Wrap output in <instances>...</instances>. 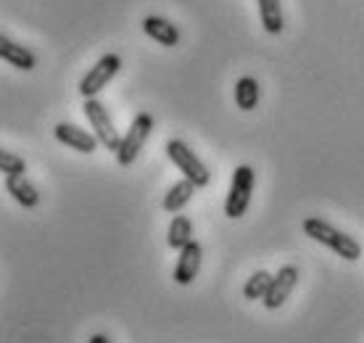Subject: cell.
<instances>
[{
    "label": "cell",
    "instance_id": "7c38bea8",
    "mask_svg": "<svg viewBox=\"0 0 364 343\" xmlns=\"http://www.w3.org/2000/svg\"><path fill=\"white\" fill-rule=\"evenodd\" d=\"M196 190H198V185H196L193 180H188V177H182L180 182H174L172 188L166 190L164 204H161V206H164V211H169V214H177V211H182V209L193 201Z\"/></svg>",
    "mask_w": 364,
    "mask_h": 343
},
{
    "label": "cell",
    "instance_id": "2e32d148",
    "mask_svg": "<svg viewBox=\"0 0 364 343\" xmlns=\"http://www.w3.org/2000/svg\"><path fill=\"white\" fill-rule=\"evenodd\" d=\"M166 243L174 251H182L188 243H193V222L188 217H174L169 230H166Z\"/></svg>",
    "mask_w": 364,
    "mask_h": 343
},
{
    "label": "cell",
    "instance_id": "277c9868",
    "mask_svg": "<svg viewBox=\"0 0 364 343\" xmlns=\"http://www.w3.org/2000/svg\"><path fill=\"white\" fill-rule=\"evenodd\" d=\"M82 111H85V117H87V122H90L95 137L100 140V145L117 154L119 145H122V135H119L117 127H114V119L109 117V109H106L98 98H85Z\"/></svg>",
    "mask_w": 364,
    "mask_h": 343
},
{
    "label": "cell",
    "instance_id": "5b68a950",
    "mask_svg": "<svg viewBox=\"0 0 364 343\" xmlns=\"http://www.w3.org/2000/svg\"><path fill=\"white\" fill-rule=\"evenodd\" d=\"M166 156H169L174 167L182 172V177L193 180L198 188H206L211 182V172L206 169V164L200 162L198 156L193 154L182 140H169V143H166Z\"/></svg>",
    "mask_w": 364,
    "mask_h": 343
},
{
    "label": "cell",
    "instance_id": "30bf717a",
    "mask_svg": "<svg viewBox=\"0 0 364 343\" xmlns=\"http://www.w3.org/2000/svg\"><path fill=\"white\" fill-rule=\"evenodd\" d=\"M143 32L164 48H174L177 43H180V29L174 27L172 21H166V19H161V16L143 19Z\"/></svg>",
    "mask_w": 364,
    "mask_h": 343
},
{
    "label": "cell",
    "instance_id": "5bb4252c",
    "mask_svg": "<svg viewBox=\"0 0 364 343\" xmlns=\"http://www.w3.org/2000/svg\"><path fill=\"white\" fill-rule=\"evenodd\" d=\"M262 98V88L254 77H240L235 82V106L240 111H254Z\"/></svg>",
    "mask_w": 364,
    "mask_h": 343
},
{
    "label": "cell",
    "instance_id": "3957f363",
    "mask_svg": "<svg viewBox=\"0 0 364 343\" xmlns=\"http://www.w3.org/2000/svg\"><path fill=\"white\" fill-rule=\"evenodd\" d=\"M151 132H154V117L151 114H137L135 119H132V125H129V130L122 135V145H119L117 151V164L119 167H129V164H135L137 154L143 151V145H146V140L151 137Z\"/></svg>",
    "mask_w": 364,
    "mask_h": 343
},
{
    "label": "cell",
    "instance_id": "ba28073f",
    "mask_svg": "<svg viewBox=\"0 0 364 343\" xmlns=\"http://www.w3.org/2000/svg\"><path fill=\"white\" fill-rule=\"evenodd\" d=\"M53 135L58 143L74 148L77 154H92L100 143L98 137H95V132H87V130H82V127L66 125V122H58V125H55Z\"/></svg>",
    "mask_w": 364,
    "mask_h": 343
},
{
    "label": "cell",
    "instance_id": "ac0fdd59",
    "mask_svg": "<svg viewBox=\"0 0 364 343\" xmlns=\"http://www.w3.org/2000/svg\"><path fill=\"white\" fill-rule=\"evenodd\" d=\"M0 172H3L6 177H11V174H24V172H27V164H24L21 156L11 154V151H3V154H0Z\"/></svg>",
    "mask_w": 364,
    "mask_h": 343
},
{
    "label": "cell",
    "instance_id": "7a4b0ae2",
    "mask_svg": "<svg viewBox=\"0 0 364 343\" xmlns=\"http://www.w3.org/2000/svg\"><path fill=\"white\" fill-rule=\"evenodd\" d=\"M254 182H256V172L248 164H240L232 172L230 193H228V201H225V214L230 219H240L246 214L248 204H251V193H254Z\"/></svg>",
    "mask_w": 364,
    "mask_h": 343
},
{
    "label": "cell",
    "instance_id": "e0dca14e",
    "mask_svg": "<svg viewBox=\"0 0 364 343\" xmlns=\"http://www.w3.org/2000/svg\"><path fill=\"white\" fill-rule=\"evenodd\" d=\"M269 285H272V275H269V272H264V270H259L246 280V285H243V296H246L248 301L264 298L267 290H269Z\"/></svg>",
    "mask_w": 364,
    "mask_h": 343
},
{
    "label": "cell",
    "instance_id": "8fae6325",
    "mask_svg": "<svg viewBox=\"0 0 364 343\" xmlns=\"http://www.w3.org/2000/svg\"><path fill=\"white\" fill-rule=\"evenodd\" d=\"M0 56H3V61L21 69V72H32L37 66L35 53L27 51L24 46H18V43H14V40H9V37H0Z\"/></svg>",
    "mask_w": 364,
    "mask_h": 343
},
{
    "label": "cell",
    "instance_id": "4fadbf2b",
    "mask_svg": "<svg viewBox=\"0 0 364 343\" xmlns=\"http://www.w3.org/2000/svg\"><path fill=\"white\" fill-rule=\"evenodd\" d=\"M6 190L11 193V199L16 201V204H21L24 209H35L40 204V193H37V188L24 174H11V177H6Z\"/></svg>",
    "mask_w": 364,
    "mask_h": 343
},
{
    "label": "cell",
    "instance_id": "6da1fadb",
    "mask_svg": "<svg viewBox=\"0 0 364 343\" xmlns=\"http://www.w3.org/2000/svg\"><path fill=\"white\" fill-rule=\"evenodd\" d=\"M304 235L311 238V241H317V243L328 246L330 251H336L338 256L346 259V262H356V259L362 256L359 241H354V238L346 233H341L338 227L328 225L325 219H317V217L304 219Z\"/></svg>",
    "mask_w": 364,
    "mask_h": 343
},
{
    "label": "cell",
    "instance_id": "52a82bcc",
    "mask_svg": "<svg viewBox=\"0 0 364 343\" xmlns=\"http://www.w3.org/2000/svg\"><path fill=\"white\" fill-rule=\"evenodd\" d=\"M299 267H293V264H285V267H280L277 270V275H272V285H269V290H267V296L262 298L264 301V307L269 309V312H274V309H280L285 301H288V296L293 293V288L299 285Z\"/></svg>",
    "mask_w": 364,
    "mask_h": 343
},
{
    "label": "cell",
    "instance_id": "9a60e30c",
    "mask_svg": "<svg viewBox=\"0 0 364 343\" xmlns=\"http://www.w3.org/2000/svg\"><path fill=\"white\" fill-rule=\"evenodd\" d=\"M259 3V16H262V27L269 35H280L285 27V19H282V6L280 0H256Z\"/></svg>",
    "mask_w": 364,
    "mask_h": 343
},
{
    "label": "cell",
    "instance_id": "9c48e42d",
    "mask_svg": "<svg viewBox=\"0 0 364 343\" xmlns=\"http://www.w3.org/2000/svg\"><path fill=\"white\" fill-rule=\"evenodd\" d=\"M200 262H203V248L198 241L188 243L177 256V267H174V283L177 285H191L200 272Z\"/></svg>",
    "mask_w": 364,
    "mask_h": 343
},
{
    "label": "cell",
    "instance_id": "8992f818",
    "mask_svg": "<svg viewBox=\"0 0 364 343\" xmlns=\"http://www.w3.org/2000/svg\"><path fill=\"white\" fill-rule=\"evenodd\" d=\"M119 69H122V58H119L117 53L100 56L98 63H95L90 72L80 80V93H82V98H95V95L117 77Z\"/></svg>",
    "mask_w": 364,
    "mask_h": 343
},
{
    "label": "cell",
    "instance_id": "d6986e66",
    "mask_svg": "<svg viewBox=\"0 0 364 343\" xmlns=\"http://www.w3.org/2000/svg\"><path fill=\"white\" fill-rule=\"evenodd\" d=\"M87 343H111V341H109V335L95 333V335H90V341H87Z\"/></svg>",
    "mask_w": 364,
    "mask_h": 343
}]
</instances>
